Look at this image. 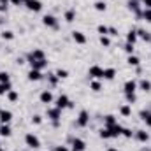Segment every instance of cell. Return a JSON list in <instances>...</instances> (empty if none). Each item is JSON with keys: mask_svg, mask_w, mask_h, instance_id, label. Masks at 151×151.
<instances>
[{"mask_svg": "<svg viewBox=\"0 0 151 151\" xmlns=\"http://www.w3.org/2000/svg\"><path fill=\"white\" fill-rule=\"evenodd\" d=\"M11 119H12V113L11 111H0V121H2V125H9Z\"/></svg>", "mask_w": 151, "mask_h": 151, "instance_id": "cell-16", "label": "cell"}, {"mask_svg": "<svg viewBox=\"0 0 151 151\" xmlns=\"http://www.w3.org/2000/svg\"><path fill=\"white\" fill-rule=\"evenodd\" d=\"M25 142H27V146H28V148H32V150L40 148V141H39V137L35 135V134H32V132L25 135Z\"/></svg>", "mask_w": 151, "mask_h": 151, "instance_id": "cell-1", "label": "cell"}, {"mask_svg": "<svg viewBox=\"0 0 151 151\" xmlns=\"http://www.w3.org/2000/svg\"><path fill=\"white\" fill-rule=\"evenodd\" d=\"M119 113H121V116H130V114H132V106H130V104L121 106V107H119Z\"/></svg>", "mask_w": 151, "mask_h": 151, "instance_id": "cell-29", "label": "cell"}, {"mask_svg": "<svg viewBox=\"0 0 151 151\" xmlns=\"http://www.w3.org/2000/svg\"><path fill=\"white\" fill-rule=\"evenodd\" d=\"M9 2H11L12 5H23V2H21V0H9Z\"/></svg>", "mask_w": 151, "mask_h": 151, "instance_id": "cell-47", "label": "cell"}, {"mask_svg": "<svg viewBox=\"0 0 151 151\" xmlns=\"http://www.w3.org/2000/svg\"><path fill=\"white\" fill-rule=\"evenodd\" d=\"M88 76L93 77V79H102L104 77V69L100 65H91L90 70H88Z\"/></svg>", "mask_w": 151, "mask_h": 151, "instance_id": "cell-4", "label": "cell"}, {"mask_svg": "<svg viewBox=\"0 0 151 151\" xmlns=\"http://www.w3.org/2000/svg\"><path fill=\"white\" fill-rule=\"evenodd\" d=\"M100 44L106 46V47H109L111 46V39L107 37V35H100Z\"/></svg>", "mask_w": 151, "mask_h": 151, "instance_id": "cell-39", "label": "cell"}, {"mask_svg": "<svg viewBox=\"0 0 151 151\" xmlns=\"http://www.w3.org/2000/svg\"><path fill=\"white\" fill-rule=\"evenodd\" d=\"M135 90H137V83L134 79H128L125 83V86H123V91L125 93H135Z\"/></svg>", "mask_w": 151, "mask_h": 151, "instance_id": "cell-11", "label": "cell"}, {"mask_svg": "<svg viewBox=\"0 0 151 151\" xmlns=\"http://www.w3.org/2000/svg\"><path fill=\"white\" fill-rule=\"evenodd\" d=\"M128 9L132 11V12H135V16L137 18H142V11H141V2L139 0H128Z\"/></svg>", "mask_w": 151, "mask_h": 151, "instance_id": "cell-5", "label": "cell"}, {"mask_svg": "<svg viewBox=\"0 0 151 151\" xmlns=\"http://www.w3.org/2000/svg\"><path fill=\"white\" fill-rule=\"evenodd\" d=\"M137 39H139L137 30H128V34H127V42H128V44H134V46H135Z\"/></svg>", "mask_w": 151, "mask_h": 151, "instance_id": "cell-18", "label": "cell"}, {"mask_svg": "<svg viewBox=\"0 0 151 151\" xmlns=\"http://www.w3.org/2000/svg\"><path fill=\"white\" fill-rule=\"evenodd\" d=\"M42 79V72L40 70H35V69H30L28 72V81H40Z\"/></svg>", "mask_w": 151, "mask_h": 151, "instance_id": "cell-19", "label": "cell"}, {"mask_svg": "<svg viewBox=\"0 0 151 151\" xmlns=\"http://www.w3.org/2000/svg\"><path fill=\"white\" fill-rule=\"evenodd\" d=\"M104 123H106V127H113L118 123V119H116V116L114 114H107L106 118H104Z\"/></svg>", "mask_w": 151, "mask_h": 151, "instance_id": "cell-23", "label": "cell"}, {"mask_svg": "<svg viewBox=\"0 0 151 151\" xmlns=\"http://www.w3.org/2000/svg\"><path fill=\"white\" fill-rule=\"evenodd\" d=\"M7 99H9L11 102H16V100H18V91H14V90H11V91L7 93Z\"/></svg>", "mask_w": 151, "mask_h": 151, "instance_id": "cell-40", "label": "cell"}, {"mask_svg": "<svg viewBox=\"0 0 151 151\" xmlns=\"http://www.w3.org/2000/svg\"><path fill=\"white\" fill-rule=\"evenodd\" d=\"M42 23H44L46 27H49V28H56V27H58V19H56L53 14H46V16L42 18Z\"/></svg>", "mask_w": 151, "mask_h": 151, "instance_id": "cell-8", "label": "cell"}, {"mask_svg": "<svg viewBox=\"0 0 151 151\" xmlns=\"http://www.w3.org/2000/svg\"><path fill=\"white\" fill-rule=\"evenodd\" d=\"M135 139L139 142H148L150 141V134L146 130H135Z\"/></svg>", "mask_w": 151, "mask_h": 151, "instance_id": "cell-15", "label": "cell"}, {"mask_svg": "<svg viewBox=\"0 0 151 151\" xmlns=\"http://www.w3.org/2000/svg\"><path fill=\"white\" fill-rule=\"evenodd\" d=\"M11 134H12V130L9 125H0V135L2 137H11Z\"/></svg>", "mask_w": 151, "mask_h": 151, "instance_id": "cell-24", "label": "cell"}, {"mask_svg": "<svg viewBox=\"0 0 151 151\" xmlns=\"http://www.w3.org/2000/svg\"><path fill=\"white\" fill-rule=\"evenodd\" d=\"M55 107H58V109H65V107H72V102H70V99L65 95V93H62L58 99H56V104H55Z\"/></svg>", "mask_w": 151, "mask_h": 151, "instance_id": "cell-2", "label": "cell"}, {"mask_svg": "<svg viewBox=\"0 0 151 151\" xmlns=\"http://www.w3.org/2000/svg\"><path fill=\"white\" fill-rule=\"evenodd\" d=\"M114 76H116V70H114L113 67H109V69H104V77L102 79L111 81V79H114Z\"/></svg>", "mask_w": 151, "mask_h": 151, "instance_id": "cell-25", "label": "cell"}, {"mask_svg": "<svg viewBox=\"0 0 151 151\" xmlns=\"http://www.w3.org/2000/svg\"><path fill=\"white\" fill-rule=\"evenodd\" d=\"M39 99H40V102H42V104H51V102H53V93H51L49 90H44V91L40 93V97H39Z\"/></svg>", "mask_w": 151, "mask_h": 151, "instance_id": "cell-14", "label": "cell"}, {"mask_svg": "<svg viewBox=\"0 0 151 151\" xmlns=\"http://www.w3.org/2000/svg\"><path fill=\"white\" fill-rule=\"evenodd\" d=\"M97 32H99L100 35H109V27H106V25H99V27H97Z\"/></svg>", "mask_w": 151, "mask_h": 151, "instance_id": "cell-31", "label": "cell"}, {"mask_svg": "<svg viewBox=\"0 0 151 151\" xmlns=\"http://www.w3.org/2000/svg\"><path fill=\"white\" fill-rule=\"evenodd\" d=\"M90 88H91L93 91H100V90H102V84H100L99 81H91V83H90Z\"/></svg>", "mask_w": 151, "mask_h": 151, "instance_id": "cell-36", "label": "cell"}, {"mask_svg": "<svg viewBox=\"0 0 151 151\" xmlns=\"http://www.w3.org/2000/svg\"><path fill=\"white\" fill-rule=\"evenodd\" d=\"M76 19V9H69L67 12H65V21L67 23H72Z\"/></svg>", "mask_w": 151, "mask_h": 151, "instance_id": "cell-28", "label": "cell"}, {"mask_svg": "<svg viewBox=\"0 0 151 151\" xmlns=\"http://www.w3.org/2000/svg\"><path fill=\"white\" fill-rule=\"evenodd\" d=\"M142 19L148 21V23H151V9H144V11H142Z\"/></svg>", "mask_w": 151, "mask_h": 151, "instance_id": "cell-38", "label": "cell"}, {"mask_svg": "<svg viewBox=\"0 0 151 151\" xmlns=\"http://www.w3.org/2000/svg\"><path fill=\"white\" fill-rule=\"evenodd\" d=\"M127 62H128V65H132V67H139V63H141V60H139L135 55H128Z\"/></svg>", "mask_w": 151, "mask_h": 151, "instance_id": "cell-26", "label": "cell"}, {"mask_svg": "<svg viewBox=\"0 0 151 151\" xmlns=\"http://www.w3.org/2000/svg\"><path fill=\"white\" fill-rule=\"evenodd\" d=\"M106 128H109V132H111V137H119L121 135V130H123V127L121 125H113V127H106Z\"/></svg>", "mask_w": 151, "mask_h": 151, "instance_id": "cell-17", "label": "cell"}, {"mask_svg": "<svg viewBox=\"0 0 151 151\" xmlns=\"http://www.w3.org/2000/svg\"><path fill=\"white\" fill-rule=\"evenodd\" d=\"M141 2H142L144 9H151V0H141Z\"/></svg>", "mask_w": 151, "mask_h": 151, "instance_id": "cell-46", "label": "cell"}, {"mask_svg": "<svg viewBox=\"0 0 151 151\" xmlns=\"http://www.w3.org/2000/svg\"><path fill=\"white\" fill-rule=\"evenodd\" d=\"M72 151H74V150H72Z\"/></svg>", "mask_w": 151, "mask_h": 151, "instance_id": "cell-56", "label": "cell"}, {"mask_svg": "<svg viewBox=\"0 0 151 151\" xmlns=\"http://www.w3.org/2000/svg\"><path fill=\"white\" fill-rule=\"evenodd\" d=\"M0 4H5V5H7V4H9V0H0Z\"/></svg>", "mask_w": 151, "mask_h": 151, "instance_id": "cell-50", "label": "cell"}, {"mask_svg": "<svg viewBox=\"0 0 151 151\" xmlns=\"http://www.w3.org/2000/svg\"><path fill=\"white\" fill-rule=\"evenodd\" d=\"M0 11H7V5L5 4H0Z\"/></svg>", "mask_w": 151, "mask_h": 151, "instance_id": "cell-49", "label": "cell"}, {"mask_svg": "<svg viewBox=\"0 0 151 151\" xmlns=\"http://www.w3.org/2000/svg\"><path fill=\"white\" fill-rule=\"evenodd\" d=\"M44 58H46V55H44L42 49H34V51L28 53V62H34V60H44Z\"/></svg>", "mask_w": 151, "mask_h": 151, "instance_id": "cell-9", "label": "cell"}, {"mask_svg": "<svg viewBox=\"0 0 151 151\" xmlns=\"http://www.w3.org/2000/svg\"><path fill=\"white\" fill-rule=\"evenodd\" d=\"M72 39H74L76 44H86V35L83 32H79V30H74L72 32Z\"/></svg>", "mask_w": 151, "mask_h": 151, "instance_id": "cell-13", "label": "cell"}, {"mask_svg": "<svg viewBox=\"0 0 151 151\" xmlns=\"http://www.w3.org/2000/svg\"><path fill=\"white\" fill-rule=\"evenodd\" d=\"M55 151H69V150H67L65 146H56V148H55Z\"/></svg>", "mask_w": 151, "mask_h": 151, "instance_id": "cell-48", "label": "cell"}, {"mask_svg": "<svg viewBox=\"0 0 151 151\" xmlns=\"http://www.w3.org/2000/svg\"><path fill=\"white\" fill-rule=\"evenodd\" d=\"M47 118L55 123V127L58 125V119L62 118V109H58V107H51V109H47Z\"/></svg>", "mask_w": 151, "mask_h": 151, "instance_id": "cell-3", "label": "cell"}, {"mask_svg": "<svg viewBox=\"0 0 151 151\" xmlns=\"http://www.w3.org/2000/svg\"><path fill=\"white\" fill-rule=\"evenodd\" d=\"M0 83H11V76H9V72L0 70Z\"/></svg>", "mask_w": 151, "mask_h": 151, "instance_id": "cell-33", "label": "cell"}, {"mask_svg": "<svg viewBox=\"0 0 151 151\" xmlns=\"http://www.w3.org/2000/svg\"><path fill=\"white\" fill-rule=\"evenodd\" d=\"M137 35L142 39V40H146V42H151V32H148V30L139 28V30H137Z\"/></svg>", "mask_w": 151, "mask_h": 151, "instance_id": "cell-21", "label": "cell"}, {"mask_svg": "<svg viewBox=\"0 0 151 151\" xmlns=\"http://www.w3.org/2000/svg\"><path fill=\"white\" fill-rule=\"evenodd\" d=\"M95 9H97L99 12H104V11L107 9V4L102 2V0H99V2H95Z\"/></svg>", "mask_w": 151, "mask_h": 151, "instance_id": "cell-30", "label": "cell"}, {"mask_svg": "<svg viewBox=\"0 0 151 151\" xmlns=\"http://www.w3.org/2000/svg\"><path fill=\"white\" fill-rule=\"evenodd\" d=\"M25 5H27V9L32 11V12H40V11H42V2H40V0H28Z\"/></svg>", "mask_w": 151, "mask_h": 151, "instance_id": "cell-7", "label": "cell"}, {"mask_svg": "<svg viewBox=\"0 0 151 151\" xmlns=\"http://www.w3.org/2000/svg\"><path fill=\"white\" fill-rule=\"evenodd\" d=\"M100 137H102V139H113L109 128H102V130H100Z\"/></svg>", "mask_w": 151, "mask_h": 151, "instance_id": "cell-41", "label": "cell"}, {"mask_svg": "<svg viewBox=\"0 0 151 151\" xmlns=\"http://www.w3.org/2000/svg\"><path fill=\"white\" fill-rule=\"evenodd\" d=\"M21 2H23V4H27V2H28V0H21Z\"/></svg>", "mask_w": 151, "mask_h": 151, "instance_id": "cell-52", "label": "cell"}, {"mask_svg": "<svg viewBox=\"0 0 151 151\" xmlns=\"http://www.w3.org/2000/svg\"><path fill=\"white\" fill-rule=\"evenodd\" d=\"M2 39H4V40H12V39H14V34H12L11 30H4V32H2Z\"/></svg>", "mask_w": 151, "mask_h": 151, "instance_id": "cell-34", "label": "cell"}, {"mask_svg": "<svg viewBox=\"0 0 151 151\" xmlns=\"http://www.w3.org/2000/svg\"><path fill=\"white\" fill-rule=\"evenodd\" d=\"M142 151H151V150H142Z\"/></svg>", "mask_w": 151, "mask_h": 151, "instance_id": "cell-53", "label": "cell"}, {"mask_svg": "<svg viewBox=\"0 0 151 151\" xmlns=\"http://www.w3.org/2000/svg\"><path fill=\"white\" fill-rule=\"evenodd\" d=\"M28 63H30V67H32V69H35V70H42V69H46V67H47L46 58H44V60H34V62H28Z\"/></svg>", "mask_w": 151, "mask_h": 151, "instance_id": "cell-12", "label": "cell"}, {"mask_svg": "<svg viewBox=\"0 0 151 151\" xmlns=\"http://www.w3.org/2000/svg\"><path fill=\"white\" fill-rule=\"evenodd\" d=\"M11 90H12L11 83H0V95H7Z\"/></svg>", "mask_w": 151, "mask_h": 151, "instance_id": "cell-27", "label": "cell"}, {"mask_svg": "<svg viewBox=\"0 0 151 151\" xmlns=\"http://www.w3.org/2000/svg\"><path fill=\"white\" fill-rule=\"evenodd\" d=\"M107 151H118V150H116V148H109Z\"/></svg>", "mask_w": 151, "mask_h": 151, "instance_id": "cell-51", "label": "cell"}, {"mask_svg": "<svg viewBox=\"0 0 151 151\" xmlns=\"http://www.w3.org/2000/svg\"><path fill=\"white\" fill-rule=\"evenodd\" d=\"M142 91H151V83L148 81V79H141L139 81V84H137Z\"/></svg>", "mask_w": 151, "mask_h": 151, "instance_id": "cell-22", "label": "cell"}, {"mask_svg": "<svg viewBox=\"0 0 151 151\" xmlns=\"http://www.w3.org/2000/svg\"><path fill=\"white\" fill-rule=\"evenodd\" d=\"M32 123H35V125H40V123H42V118H40L39 114H35V116L32 118Z\"/></svg>", "mask_w": 151, "mask_h": 151, "instance_id": "cell-44", "label": "cell"}, {"mask_svg": "<svg viewBox=\"0 0 151 151\" xmlns=\"http://www.w3.org/2000/svg\"><path fill=\"white\" fill-rule=\"evenodd\" d=\"M139 116H141V119L146 123V127H150V128H151V113H150V111H141Z\"/></svg>", "mask_w": 151, "mask_h": 151, "instance_id": "cell-20", "label": "cell"}, {"mask_svg": "<svg viewBox=\"0 0 151 151\" xmlns=\"http://www.w3.org/2000/svg\"><path fill=\"white\" fill-rule=\"evenodd\" d=\"M121 135H123V137H127V139H132L134 132H132L130 128H123V130H121Z\"/></svg>", "mask_w": 151, "mask_h": 151, "instance_id": "cell-43", "label": "cell"}, {"mask_svg": "<svg viewBox=\"0 0 151 151\" xmlns=\"http://www.w3.org/2000/svg\"><path fill=\"white\" fill-rule=\"evenodd\" d=\"M0 151H4V150H2V146H0Z\"/></svg>", "mask_w": 151, "mask_h": 151, "instance_id": "cell-54", "label": "cell"}, {"mask_svg": "<svg viewBox=\"0 0 151 151\" xmlns=\"http://www.w3.org/2000/svg\"><path fill=\"white\" fill-rule=\"evenodd\" d=\"M109 35H113V37H118V30H116L114 27H109Z\"/></svg>", "mask_w": 151, "mask_h": 151, "instance_id": "cell-45", "label": "cell"}, {"mask_svg": "<svg viewBox=\"0 0 151 151\" xmlns=\"http://www.w3.org/2000/svg\"><path fill=\"white\" fill-rule=\"evenodd\" d=\"M88 123H90V114L88 111H81L79 116H77V127H81V128H84V127H88Z\"/></svg>", "mask_w": 151, "mask_h": 151, "instance_id": "cell-6", "label": "cell"}, {"mask_svg": "<svg viewBox=\"0 0 151 151\" xmlns=\"http://www.w3.org/2000/svg\"><path fill=\"white\" fill-rule=\"evenodd\" d=\"M47 81L51 83V86H55V84L58 83V76L56 74H47Z\"/></svg>", "mask_w": 151, "mask_h": 151, "instance_id": "cell-42", "label": "cell"}, {"mask_svg": "<svg viewBox=\"0 0 151 151\" xmlns=\"http://www.w3.org/2000/svg\"><path fill=\"white\" fill-rule=\"evenodd\" d=\"M70 142H72V150H74V151H84V150H86V142H84L83 139H79V137L72 139Z\"/></svg>", "mask_w": 151, "mask_h": 151, "instance_id": "cell-10", "label": "cell"}, {"mask_svg": "<svg viewBox=\"0 0 151 151\" xmlns=\"http://www.w3.org/2000/svg\"><path fill=\"white\" fill-rule=\"evenodd\" d=\"M0 111H2V109H0Z\"/></svg>", "mask_w": 151, "mask_h": 151, "instance_id": "cell-55", "label": "cell"}, {"mask_svg": "<svg viewBox=\"0 0 151 151\" xmlns=\"http://www.w3.org/2000/svg\"><path fill=\"white\" fill-rule=\"evenodd\" d=\"M125 99H127V102L132 106L135 100H137V97H135V93H125Z\"/></svg>", "mask_w": 151, "mask_h": 151, "instance_id": "cell-37", "label": "cell"}, {"mask_svg": "<svg viewBox=\"0 0 151 151\" xmlns=\"http://www.w3.org/2000/svg\"><path fill=\"white\" fill-rule=\"evenodd\" d=\"M55 74L58 76V79H67V77H69V70H65V69H58Z\"/></svg>", "mask_w": 151, "mask_h": 151, "instance_id": "cell-32", "label": "cell"}, {"mask_svg": "<svg viewBox=\"0 0 151 151\" xmlns=\"http://www.w3.org/2000/svg\"><path fill=\"white\" fill-rule=\"evenodd\" d=\"M123 49H125V53H127V55H134V51H135V46H134V44H128V42H127Z\"/></svg>", "mask_w": 151, "mask_h": 151, "instance_id": "cell-35", "label": "cell"}]
</instances>
